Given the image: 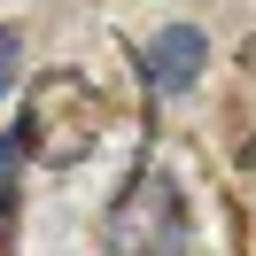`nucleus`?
<instances>
[{
	"mask_svg": "<svg viewBox=\"0 0 256 256\" xmlns=\"http://www.w3.org/2000/svg\"><path fill=\"white\" fill-rule=\"evenodd\" d=\"M202 70H210V39L194 32V24H163V32L140 47V78H148V94H163V101L186 94Z\"/></svg>",
	"mask_w": 256,
	"mask_h": 256,
	"instance_id": "2",
	"label": "nucleus"
},
{
	"mask_svg": "<svg viewBox=\"0 0 256 256\" xmlns=\"http://www.w3.org/2000/svg\"><path fill=\"white\" fill-rule=\"evenodd\" d=\"M109 248L140 256V248H186V202H178L171 171H140L109 210Z\"/></svg>",
	"mask_w": 256,
	"mask_h": 256,
	"instance_id": "1",
	"label": "nucleus"
}]
</instances>
